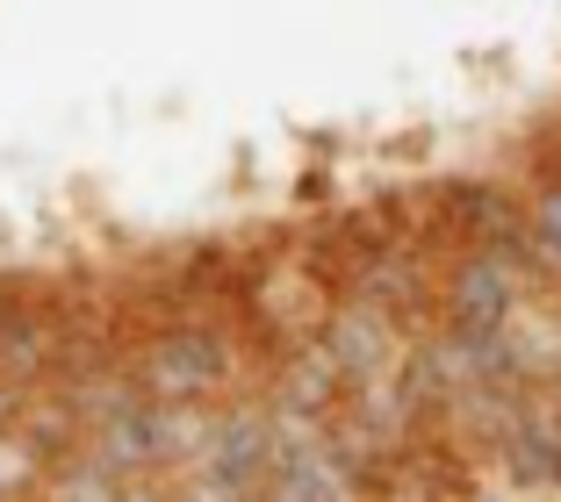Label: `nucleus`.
I'll use <instances>...</instances> for the list:
<instances>
[{
    "mask_svg": "<svg viewBox=\"0 0 561 502\" xmlns=\"http://www.w3.org/2000/svg\"><path fill=\"white\" fill-rule=\"evenodd\" d=\"M72 324V280H0V381L44 388Z\"/></svg>",
    "mask_w": 561,
    "mask_h": 502,
    "instance_id": "4",
    "label": "nucleus"
},
{
    "mask_svg": "<svg viewBox=\"0 0 561 502\" xmlns=\"http://www.w3.org/2000/svg\"><path fill=\"white\" fill-rule=\"evenodd\" d=\"M526 151H533V159H547V165H561V108H554V115L540 122V130L526 137Z\"/></svg>",
    "mask_w": 561,
    "mask_h": 502,
    "instance_id": "5",
    "label": "nucleus"
},
{
    "mask_svg": "<svg viewBox=\"0 0 561 502\" xmlns=\"http://www.w3.org/2000/svg\"><path fill=\"white\" fill-rule=\"evenodd\" d=\"M533 288H540V273L526 259L490 252V244H454L446 280H439V330H454V338H496V330H512L518 302Z\"/></svg>",
    "mask_w": 561,
    "mask_h": 502,
    "instance_id": "2",
    "label": "nucleus"
},
{
    "mask_svg": "<svg viewBox=\"0 0 561 502\" xmlns=\"http://www.w3.org/2000/svg\"><path fill=\"white\" fill-rule=\"evenodd\" d=\"M130 373L137 388L159 402L216 409L231 395L260 388V359L238 324V308H181V316H151L130 338Z\"/></svg>",
    "mask_w": 561,
    "mask_h": 502,
    "instance_id": "1",
    "label": "nucleus"
},
{
    "mask_svg": "<svg viewBox=\"0 0 561 502\" xmlns=\"http://www.w3.org/2000/svg\"><path fill=\"white\" fill-rule=\"evenodd\" d=\"M280 417L266 409L260 388L231 395L209 409V431L195 445V488L202 495H260L266 488V459H274Z\"/></svg>",
    "mask_w": 561,
    "mask_h": 502,
    "instance_id": "3",
    "label": "nucleus"
},
{
    "mask_svg": "<svg viewBox=\"0 0 561 502\" xmlns=\"http://www.w3.org/2000/svg\"><path fill=\"white\" fill-rule=\"evenodd\" d=\"M547 388H561V381H547Z\"/></svg>",
    "mask_w": 561,
    "mask_h": 502,
    "instance_id": "6",
    "label": "nucleus"
}]
</instances>
